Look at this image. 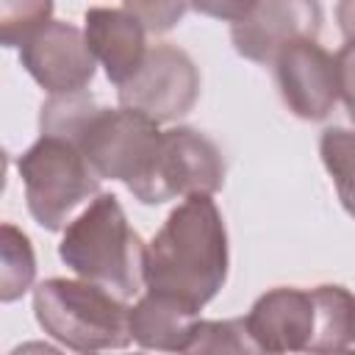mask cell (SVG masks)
Wrapping results in <instances>:
<instances>
[{
  "label": "cell",
  "instance_id": "1",
  "mask_svg": "<svg viewBox=\"0 0 355 355\" xmlns=\"http://www.w3.org/2000/svg\"><path fill=\"white\" fill-rule=\"evenodd\" d=\"M227 277V230L211 194H189L144 252V288L194 313Z\"/></svg>",
  "mask_w": 355,
  "mask_h": 355
},
{
  "label": "cell",
  "instance_id": "2",
  "mask_svg": "<svg viewBox=\"0 0 355 355\" xmlns=\"http://www.w3.org/2000/svg\"><path fill=\"white\" fill-rule=\"evenodd\" d=\"M258 352H338L355 347V297L344 286H280L244 316Z\"/></svg>",
  "mask_w": 355,
  "mask_h": 355
},
{
  "label": "cell",
  "instance_id": "3",
  "mask_svg": "<svg viewBox=\"0 0 355 355\" xmlns=\"http://www.w3.org/2000/svg\"><path fill=\"white\" fill-rule=\"evenodd\" d=\"M147 244L128 225V216L114 194H97L69 225L58 244L61 261L83 280H92L114 294L133 297L144 286Z\"/></svg>",
  "mask_w": 355,
  "mask_h": 355
},
{
  "label": "cell",
  "instance_id": "4",
  "mask_svg": "<svg viewBox=\"0 0 355 355\" xmlns=\"http://www.w3.org/2000/svg\"><path fill=\"white\" fill-rule=\"evenodd\" d=\"M39 327L75 352L122 349L133 341L130 308L119 294L92 283L50 277L33 291Z\"/></svg>",
  "mask_w": 355,
  "mask_h": 355
},
{
  "label": "cell",
  "instance_id": "5",
  "mask_svg": "<svg viewBox=\"0 0 355 355\" xmlns=\"http://www.w3.org/2000/svg\"><path fill=\"white\" fill-rule=\"evenodd\" d=\"M31 216L47 227L61 230L69 225L72 211L97 194L100 175L92 169L75 141L42 133L17 161Z\"/></svg>",
  "mask_w": 355,
  "mask_h": 355
},
{
  "label": "cell",
  "instance_id": "6",
  "mask_svg": "<svg viewBox=\"0 0 355 355\" xmlns=\"http://www.w3.org/2000/svg\"><path fill=\"white\" fill-rule=\"evenodd\" d=\"M225 186V158L219 147L191 128L161 130L158 147L144 178L130 194L144 205H161L175 197L214 194Z\"/></svg>",
  "mask_w": 355,
  "mask_h": 355
},
{
  "label": "cell",
  "instance_id": "7",
  "mask_svg": "<svg viewBox=\"0 0 355 355\" xmlns=\"http://www.w3.org/2000/svg\"><path fill=\"white\" fill-rule=\"evenodd\" d=\"M200 72L191 55L169 42L147 50L133 78L119 86V105L136 108L155 122H172L194 108Z\"/></svg>",
  "mask_w": 355,
  "mask_h": 355
},
{
  "label": "cell",
  "instance_id": "8",
  "mask_svg": "<svg viewBox=\"0 0 355 355\" xmlns=\"http://www.w3.org/2000/svg\"><path fill=\"white\" fill-rule=\"evenodd\" d=\"M283 103L300 119H324L338 100V67L316 39H294L272 58Z\"/></svg>",
  "mask_w": 355,
  "mask_h": 355
},
{
  "label": "cell",
  "instance_id": "9",
  "mask_svg": "<svg viewBox=\"0 0 355 355\" xmlns=\"http://www.w3.org/2000/svg\"><path fill=\"white\" fill-rule=\"evenodd\" d=\"M19 61L50 94L83 92L97 67L86 33L61 19H50L44 28H39L19 47Z\"/></svg>",
  "mask_w": 355,
  "mask_h": 355
},
{
  "label": "cell",
  "instance_id": "10",
  "mask_svg": "<svg viewBox=\"0 0 355 355\" xmlns=\"http://www.w3.org/2000/svg\"><path fill=\"white\" fill-rule=\"evenodd\" d=\"M322 28L319 0H258V6L233 22L236 50L258 64H272L280 47L294 39H316Z\"/></svg>",
  "mask_w": 355,
  "mask_h": 355
},
{
  "label": "cell",
  "instance_id": "11",
  "mask_svg": "<svg viewBox=\"0 0 355 355\" xmlns=\"http://www.w3.org/2000/svg\"><path fill=\"white\" fill-rule=\"evenodd\" d=\"M86 42L94 58L103 64L111 83L122 86L136 75L147 55V28L128 8H103L94 6L86 11Z\"/></svg>",
  "mask_w": 355,
  "mask_h": 355
},
{
  "label": "cell",
  "instance_id": "12",
  "mask_svg": "<svg viewBox=\"0 0 355 355\" xmlns=\"http://www.w3.org/2000/svg\"><path fill=\"white\" fill-rule=\"evenodd\" d=\"M194 319H197L194 311L147 291L130 308V336L139 347H147V349L183 352L189 327Z\"/></svg>",
  "mask_w": 355,
  "mask_h": 355
},
{
  "label": "cell",
  "instance_id": "13",
  "mask_svg": "<svg viewBox=\"0 0 355 355\" xmlns=\"http://www.w3.org/2000/svg\"><path fill=\"white\" fill-rule=\"evenodd\" d=\"M319 155L333 178L344 211L355 219V130L327 128L319 139Z\"/></svg>",
  "mask_w": 355,
  "mask_h": 355
},
{
  "label": "cell",
  "instance_id": "14",
  "mask_svg": "<svg viewBox=\"0 0 355 355\" xmlns=\"http://www.w3.org/2000/svg\"><path fill=\"white\" fill-rule=\"evenodd\" d=\"M36 275V258L28 236L11 222L3 225V269H0V300L11 302L22 297Z\"/></svg>",
  "mask_w": 355,
  "mask_h": 355
},
{
  "label": "cell",
  "instance_id": "15",
  "mask_svg": "<svg viewBox=\"0 0 355 355\" xmlns=\"http://www.w3.org/2000/svg\"><path fill=\"white\" fill-rule=\"evenodd\" d=\"M183 352H258L244 319L205 322L194 319Z\"/></svg>",
  "mask_w": 355,
  "mask_h": 355
},
{
  "label": "cell",
  "instance_id": "16",
  "mask_svg": "<svg viewBox=\"0 0 355 355\" xmlns=\"http://www.w3.org/2000/svg\"><path fill=\"white\" fill-rule=\"evenodd\" d=\"M53 0H0V33L6 47H22L50 22Z\"/></svg>",
  "mask_w": 355,
  "mask_h": 355
},
{
  "label": "cell",
  "instance_id": "17",
  "mask_svg": "<svg viewBox=\"0 0 355 355\" xmlns=\"http://www.w3.org/2000/svg\"><path fill=\"white\" fill-rule=\"evenodd\" d=\"M125 8L136 14L150 33H164L183 19L189 0H125Z\"/></svg>",
  "mask_w": 355,
  "mask_h": 355
},
{
  "label": "cell",
  "instance_id": "18",
  "mask_svg": "<svg viewBox=\"0 0 355 355\" xmlns=\"http://www.w3.org/2000/svg\"><path fill=\"white\" fill-rule=\"evenodd\" d=\"M336 67H338V97L347 105V114L355 122V42H347L336 53Z\"/></svg>",
  "mask_w": 355,
  "mask_h": 355
},
{
  "label": "cell",
  "instance_id": "19",
  "mask_svg": "<svg viewBox=\"0 0 355 355\" xmlns=\"http://www.w3.org/2000/svg\"><path fill=\"white\" fill-rule=\"evenodd\" d=\"M189 6L200 14H205V17L225 19V22H239L258 6V0H189Z\"/></svg>",
  "mask_w": 355,
  "mask_h": 355
},
{
  "label": "cell",
  "instance_id": "20",
  "mask_svg": "<svg viewBox=\"0 0 355 355\" xmlns=\"http://www.w3.org/2000/svg\"><path fill=\"white\" fill-rule=\"evenodd\" d=\"M336 19L347 42H355V0H338L336 6Z\"/></svg>",
  "mask_w": 355,
  "mask_h": 355
}]
</instances>
